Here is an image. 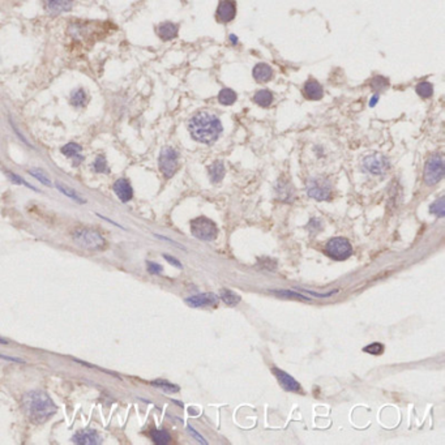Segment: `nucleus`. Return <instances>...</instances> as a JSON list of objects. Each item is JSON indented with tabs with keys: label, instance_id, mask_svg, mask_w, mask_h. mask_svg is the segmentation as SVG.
Masks as SVG:
<instances>
[{
	"label": "nucleus",
	"instance_id": "obj_6",
	"mask_svg": "<svg viewBox=\"0 0 445 445\" xmlns=\"http://www.w3.org/2000/svg\"><path fill=\"white\" fill-rule=\"evenodd\" d=\"M444 176V161L440 154L431 155L425 166V182L427 185H435Z\"/></svg>",
	"mask_w": 445,
	"mask_h": 445
},
{
	"label": "nucleus",
	"instance_id": "obj_3",
	"mask_svg": "<svg viewBox=\"0 0 445 445\" xmlns=\"http://www.w3.org/2000/svg\"><path fill=\"white\" fill-rule=\"evenodd\" d=\"M72 239L77 246L89 251H98L106 246L105 238L93 228H77L72 232Z\"/></svg>",
	"mask_w": 445,
	"mask_h": 445
},
{
	"label": "nucleus",
	"instance_id": "obj_8",
	"mask_svg": "<svg viewBox=\"0 0 445 445\" xmlns=\"http://www.w3.org/2000/svg\"><path fill=\"white\" fill-rule=\"evenodd\" d=\"M307 194L317 201H325L331 199L332 184L326 178L311 179L307 185Z\"/></svg>",
	"mask_w": 445,
	"mask_h": 445
},
{
	"label": "nucleus",
	"instance_id": "obj_2",
	"mask_svg": "<svg viewBox=\"0 0 445 445\" xmlns=\"http://www.w3.org/2000/svg\"><path fill=\"white\" fill-rule=\"evenodd\" d=\"M22 407L33 423H44L56 413V405L42 390H32L22 397Z\"/></svg>",
	"mask_w": 445,
	"mask_h": 445
},
{
	"label": "nucleus",
	"instance_id": "obj_41",
	"mask_svg": "<svg viewBox=\"0 0 445 445\" xmlns=\"http://www.w3.org/2000/svg\"><path fill=\"white\" fill-rule=\"evenodd\" d=\"M0 359H4V360H9V362H17V363H24V360L18 359V358H13V357H6V355L0 354Z\"/></svg>",
	"mask_w": 445,
	"mask_h": 445
},
{
	"label": "nucleus",
	"instance_id": "obj_32",
	"mask_svg": "<svg viewBox=\"0 0 445 445\" xmlns=\"http://www.w3.org/2000/svg\"><path fill=\"white\" fill-rule=\"evenodd\" d=\"M388 85H389V82H388V80L383 76H376L371 82V88L375 91L385 90V89L388 88Z\"/></svg>",
	"mask_w": 445,
	"mask_h": 445
},
{
	"label": "nucleus",
	"instance_id": "obj_39",
	"mask_svg": "<svg viewBox=\"0 0 445 445\" xmlns=\"http://www.w3.org/2000/svg\"><path fill=\"white\" fill-rule=\"evenodd\" d=\"M187 430H188V432H190V434H191V435H192V436H194V437H195V439H196V440H197V441H199V442H200V444H208V441H206V440H205V439H204V437H202V436H201V435H200V434H199V432H197V431H195V430H194V428L191 427V426H188V427H187Z\"/></svg>",
	"mask_w": 445,
	"mask_h": 445
},
{
	"label": "nucleus",
	"instance_id": "obj_38",
	"mask_svg": "<svg viewBox=\"0 0 445 445\" xmlns=\"http://www.w3.org/2000/svg\"><path fill=\"white\" fill-rule=\"evenodd\" d=\"M147 268L150 274H161L162 270H163L162 265H159L157 263H153V261H147Z\"/></svg>",
	"mask_w": 445,
	"mask_h": 445
},
{
	"label": "nucleus",
	"instance_id": "obj_37",
	"mask_svg": "<svg viewBox=\"0 0 445 445\" xmlns=\"http://www.w3.org/2000/svg\"><path fill=\"white\" fill-rule=\"evenodd\" d=\"M363 352L368 353V354H371V355H380L381 353H384V346H383V343L373 342V343H371V345L366 346V347L363 348Z\"/></svg>",
	"mask_w": 445,
	"mask_h": 445
},
{
	"label": "nucleus",
	"instance_id": "obj_20",
	"mask_svg": "<svg viewBox=\"0 0 445 445\" xmlns=\"http://www.w3.org/2000/svg\"><path fill=\"white\" fill-rule=\"evenodd\" d=\"M275 192H277V196L282 201H290L291 197H293V188L287 182H279L277 183V187H275Z\"/></svg>",
	"mask_w": 445,
	"mask_h": 445
},
{
	"label": "nucleus",
	"instance_id": "obj_13",
	"mask_svg": "<svg viewBox=\"0 0 445 445\" xmlns=\"http://www.w3.org/2000/svg\"><path fill=\"white\" fill-rule=\"evenodd\" d=\"M237 15V7L232 0H222L217 11L218 20L222 22H230Z\"/></svg>",
	"mask_w": 445,
	"mask_h": 445
},
{
	"label": "nucleus",
	"instance_id": "obj_33",
	"mask_svg": "<svg viewBox=\"0 0 445 445\" xmlns=\"http://www.w3.org/2000/svg\"><path fill=\"white\" fill-rule=\"evenodd\" d=\"M4 173H6V175L8 176L9 178V180H11V182H13V183H16V184H20V185H25V187H28V188H30V190H33V191H35V192H38V190H37V188L35 187H33V185H30L29 183L28 182H25V180H24L22 178H20V176L18 175H16L15 173H11V171H8V170H4Z\"/></svg>",
	"mask_w": 445,
	"mask_h": 445
},
{
	"label": "nucleus",
	"instance_id": "obj_34",
	"mask_svg": "<svg viewBox=\"0 0 445 445\" xmlns=\"http://www.w3.org/2000/svg\"><path fill=\"white\" fill-rule=\"evenodd\" d=\"M308 231L311 232L312 235L317 234V232L322 231V228H324V225H322V221L319 220V218H312V220L308 222L307 225Z\"/></svg>",
	"mask_w": 445,
	"mask_h": 445
},
{
	"label": "nucleus",
	"instance_id": "obj_44",
	"mask_svg": "<svg viewBox=\"0 0 445 445\" xmlns=\"http://www.w3.org/2000/svg\"><path fill=\"white\" fill-rule=\"evenodd\" d=\"M0 343H3V345H7V343H8V341L4 340V338H2V337H0Z\"/></svg>",
	"mask_w": 445,
	"mask_h": 445
},
{
	"label": "nucleus",
	"instance_id": "obj_10",
	"mask_svg": "<svg viewBox=\"0 0 445 445\" xmlns=\"http://www.w3.org/2000/svg\"><path fill=\"white\" fill-rule=\"evenodd\" d=\"M190 307H206V306H214L220 302V296L216 295L214 293H202L197 294V295H192L185 298L184 300Z\"/></svg>",
	"mask_w": 445,
	"mask_h": 445
},
{
	"label": "nucleus",
	"instance_id": "obj_11",
	"mask_svg": "<svg viewBox=\"0 0 445 445\" xmlns=\"http://www.w3.org/2000/svg\"><path fill=\"white\" fill-rule=\"evenodd\" d=\"M72 441L79 445H98L102 442L100 434L96 430L85 428V430L77 431L72 437Z\"/></svg>",
	"mask_w": 445,
	"mask_h": 445
},
{
	"label": "nucleus",
	"instance_id": "obj_5",
	"mask_svg": "<svg viewBox=\"0 0 445 445\" xmlns=\"http://www.w3.org/2000/svg\"><path fill=\"white\" fill-rule=\"evenodd\" d=\"M325 253L331 259L336 261H343L347 260L353 253V247L347 239L345 238H333V239L328 240V243L325 244Z\"/></svg>",
	"mask_w": 445,
	"mask_h": 445
},
{
	"label": "nucleus",
	"instance_id": "obj_43",
	"mask_svg": "<svg viewBox=\"0 0 445 445\" xmlns=\"http://www.w3.org/2000/svg\"><path fill=\"white\" fill-rule=\"evenodd\" d=\"M230 39H231V42H232V43H234V44H237V43H238V38H237V37H235V35H232V34L230 35Z\"/></svg>",
	"mask_w": 445,
	"mask_h": 445
},
{
	"label": "nucleus",
	"instance_id": "obj_35",
	"mask_svg": "<svg viewBox=\"0 0 445 445\" xmlns=\"http://www.w3.org/2000/svg\"><path fill=\"white\" fill-rule=\"evenodd\" d=\"M273 293H275L277 295H279V296H284V298L300 299V300H306V302H308V300H310V298H308V296H305L299 293H294V291H290V290H279V291H273Z\"/></svg>",
	"mask_w": 445,
	"mask_h": 445
},
{
	"label": "nucleus",
	"instance_id": "obj_7",
	"mask_svg": "<svg viewBox=\"0 0 445 445\" xmlns=\"http://www.w3.org/2000/svg\"><path fill=\"white\" fill-rule=\"evenodd\" d=\"M178 159L179 154L175 149L170 147H166L161 150V154H159L158 165L159 170L163 174L165 178L170 179L173 178L174 174L178 171Z\"/></svg>",
	"mask_w": 445,
	"mask_h": 445
},
{
	"label": "nucleus",
	"instance_id": "obj_14",
	"mask_svg": "<svg viewBox=\"0 0 445 445\" xmlns=\"http://www.w3.org/2000/svg\"><path fill=\"white\" fill-rule=\"evenodd\" d=\"M114 192L122 202L131 201L133 197V190L127 179H119L114 184Z\"/></svg>",
	"mask_w": 445,
	"mask_h": 445
},
{
	"label": "nucleus",
	"instance_id": "obj_12",
	"mask_svg": "<svg viewBox=\"0 0 445 445\" xmlns=\"http://www.w3.org/2000/svg\"><path fill=\"white\" fill-rule=\"evenodd\" d=\"M272 371L285 390H289V392H300V390H302L300 384H299L293 376L289 375L287 372L282 371V369H278V368H273Z\"/></svg>",
	"mask_w": 445,
	"mask_h": 445
},
{
	"label": "nucleus",
	"instance_id": "obj_31",
	"mask_svg": "<svg viewBox=\"0 0 445 445\" xmlns=\"http://www.w3.org/2000/svg\"><path fill=\"white\" fill-rule=\"evenodd\" d=\"M415 90L422 98H430L431 96H432V93H434V88H432V85L427 81L419 82L418 85H416Z\"/></svg>",
	"mask_w": 445,
	"mask_h": 445
},
{
	"label": "nucleus",
	"instance_id": "obj_28",
	"mask_svg": "<svg viewBox=\"0 0 445 445\" xmlns=\"http://www.w3.org/2000/svg\"><path fill=\"white\" fill-rule=\"evenodd\" d=\"M430 212L437 217L442 218L445 216V199L444 197H440L436 201L432 202L430 206Z\"/></svg>",
	"mask_w": 445,
	"mask_h": 445
},
{
	"label": "nucleus",
	"instance_id": "obj_24",
	"mask_svg": "<svg viewBox=\"0 0 445 445\" xmlns=\"http://www.w3.org/2000/svg\"><path fill=\"white\" fill-rule=\"evenodd\" d=\"M150 436H152L153 441L158 445H166L170 442L171 436L170 434L165 430H153L150 432Z\"/></svg>",
	"mask_w": 445,
	"mask_h": 445
},
{
	"label": "nucleus",
	"instance_id": "obj_19",
	"mask_svg": "<svg viewBox=\"0 0 445 445\" xmlns=\"http://www.w3.org/2000/svg\"><path fill=\"white\" fill-rule=\"evenodd\" d=\"M208 173L209 178H210V182L213 184L220 183L223 179V176H225V166H223V163L221 161H216L212 166H209Z\"/></svg>",
	"mask_w": 445,
	"mask_h": 445
},
{
	"label": "nucleus",
	"instance_id": "obj_36",
	"mask_svg": "<svg viewBox=\"0 0 445 445\" xmlns=\"http://www.w3.org/2000/svg\"><path fill=\"white\" fill-rule=\"evenodd\" d=\"M93 169L94 171H97V173H102V174L109 173V166H107V162H106V159L103 158V157H97V158H96V161H94L93 163Z\"/></svg>",
	"mask_w": 445,
	"mask_h": 445
},
{
	"label": "nucleus",
	"instance_id": "obj_4",
	"mask_svg": "<svg viewBox=\"0 0 445 445\" xmlns=\"http://www.w3.org/2000/svg\"><path fill=\"white\" fill-rule=\"evenodd\" d=\"M191 232L195 238L204 242L214 240L218 235L217 225L206 217H199L191 221Z\"/></svg>",
	"mask_w": 445,
	"mask_h": 445
},
{
	"label": "nucleus",
	"instance_id": "obj_1",
	"mask_svg": "<svg viewBox=\"0 0 445 445\" xmlns=\"http://www.w3.org/2000/svg\"><path fill=\"white\" fill-rule=\"evenodd\" d=\"M188 129L194 140L201 144H212L222 133V123L217 115L200 111L191 118Z\"/></svg>",
	"mask_w": 445,
	"mask_h": 445
},
{
	"label": "nucleus",
	"instance_id": "obj_26",
	"mask_svg": "<svg viewBox=\"0 0 445 445\" xmlns=\"http://www.w3.org/2000/svg\"><path fill=\"white\" fill-rule=\"evenodd\" d=\"M218 101L225 106L232 105L237 101V93L234 90H231V89H222L220 91V94H218Z\"/></svg>",
	"mask_w": 445,
	"mask_h": 445
},
{
	"label": "nucleus",
	"instance_id": "obj_18",
	"mask_svg": "<svg viewBox=\"0 0 445 445\" xmlns=\"http://www.w3.org/2000/svg\"><path fill=\"white\" fill-rule=\"evenodd\" d=\"M305 94L310 100L317 101L321 100L324 91H322V86L320 85L316 80H308L305 85Z\"/></svg>",
	"mask_w": 445,
	"mask_h": 445
},
{
	"label": "nucleus",
	"instance_id": "obj_42",
	"mask_svg": "<svg viewBox=\"0 0 445 445\" xmlns=\"http://www.w3.org/2000/svg\"><path fill=\"white\" fill-rule=\"evenodd\" d=\"M378 101H379V96L378 94H375V96L371 98V101H369V106H371V107H373V106L378 103Z\"/></svg>",
	"mask_w": 445,
	"mask_h": 445
},
{
	"label": "nucleus",
	"instance_id": "obj_30",
	"mask_svg": "<svg viewBox=\"0 0 445 445\" xmlns=\"http://www.w3.org/2000/svg\"><path fill=\"white\" fill-rule=\"evenodd\" d=\"M152 385H154L155 388H159V389L165 390L167 393H176L179 392V387L175 384H171L166 380H154L152 381Z\"/></svg>",
	"mask_w": 445,
	"mask_h": 445
},
{
	"label": "nucleus",
	"instance_id": "obj_17",
	"mask_svg": "<svg viewBox=\"0 0 445 445\" xmlns=\"http://www.w3.org/2000/svg\"><path fill=\"white\" fill-rule=\"evenodd\" d=\"M178 30L179 28L176 24L163 22L158 27L157 33H158L159 38L163 39V41H171V39H174L178 35Z\"/></svg>",
	"mask_w": 445,
	"mask_h": 445
},
{
	"label": "nucleus",
	"instance_id": "obj_23",
	"mask_svg": "<svg viewBox=\"0 0 445 445\" xmlns=\"http://www.w3.org/2000/svg\"><path fill=\"white\" fill-rule=\"evenodd\" d=\"M253 100L261 107H269L273 102V94L269 90H267V89H263V90H259L255 94Z\"/></svg>",
	"mask_w": 445,
	"mask_h": 445
},
{
	"label": "nucleus",
	"instance_id": "obj_15",
	"mask_svg": "<svg viewBox=\"0 0 445 445\" xmlns=\"http://www.w3.org/2000/svg\"><path fill=\"white\" fill-rule=\"evenodd\" d=\"M46 9L53 15L68 12L74 7V0H44Z\"/></svg>",
	"mask_w": 445,
	"mask_h": 445
},
{
	"label": "nucleus",
	"instance_id": "obj_22",
	"mask_svg": "<svg viewBox=\"0 0 445 445\" xmlns=\"http://www.w3.org/2000/svg\"><path fill=\"white\" fill-rule=\"evenodd\" d=\"M220 299H222V302L225 303V305L230 306V307H234V306L239 305L240 300H242V298H240L238 294H235L234 291L231 290H228V289H222V290H221Z\"/></svg>",
	"mask_w": 445,
	"mask_h": 445
},
{
	"label": "nucleus",
	"instance_id": "obj_25",
	"mask_svg": "<svg viewBox=\"0 0 445 445\" xmlns=\"http://www.w3.org/2000/svg\"><path fill=\"white\" fill-rule=\"evenodd\" d=\"M81 150L82 148L76 143H68L67 145L62 148V153L68 158H79V157H81L80 155Z\"/></svg>",
	"mask_w": 445,
	"mask_h": 445
},
{
	"label": "nucleus",
	"instance_id": "obj_16",
	"mask_svg": "<svg viewBox=\"0 0 445 445\" xmlns=\"http://www.w3.org/2000/svg\"><path fill=\"white\" fill-rule=\"evenodd\" d=\"M252 74H253V79L257 82H268L272 80L273 69L270 65L265 64V63H260V64L255 65Z\"/></svg>",
	"mask_w": 445,
	"mask_h": 445
},
{
	"label": "nucleus",
	"instance_id": "obj_27",
	"mask_svg": "<svg viewBox=\"0 0 445 445\" xmlns=\"http://www.w3.org/2000/svg\"><path fill=\"white\" fill-rule=\"evenodd\" d=\"M86 102V93L84 89H77L71 94V105L75 107H82Z\"/></svg>",
	"mask_w": 445,
	"mask_h": 445
},
{
	"label": "nucleus",
	"instance_id": "obj_40",
	"mask_svg": "<svg viewBox=\"0 0 445 445\" xmlns=\"http://www.w3.org/2000/svg\"><path fill=\"white\" fill-rule=\"evenodd\" d=\"M163 259H165V260L169 261V263H170L171 265H174V267L182 268V263H180V261H179L178 259L173 257V256H170V255H163Z\"/></svg>",
	"mask_w": 445,
	"mask_h": 445
},
{
	"label": "nucleus",
	"instance_id": "obj_21",
	"mask_svg": "<svg viewBox=\"0 0 445 445\" xmlns=\"http://www.w3.org/2000/svg\"><path fill=\"white\" fill-rule=\"evenodd\" d=\"M55 185H56V188H58V190L60 191V192H62L63 195H64V196L69 197V199H72V200H74V201L79 202V204H85V202H86V200L82 199V197L80 196L79 194H77V192L74 190V188L68 187V185L63 184V183H60V182H56Z\"/></svg>",
	"mask_w": 445,
	"mask_h": 445
},
{
	"label": "nucleus",
	"instance_id": "obj_29",
	"mask_svg": "<svg viewBox=\"0 0 445 445\" xmlns=\"http://www.w3.org/2000/svg\"><path fill=\"white\" fill-rule=\"evenodd\" d=\"M28 173H29L33 178L37 179L38 182H41L43 185H47V187H51V185H53L49 175H47L46 173H43V170H41V169H32V170H29Z\"/></svg>",
	"mask_w": 445,
	"mask_h": 445
},
{
	"label": "nucleus",
	"instance_id": "obj_9",
	"mask_svg": "<svg viewBox=\"0 0 445 445\" xmlns=\"http://www.w3.org/2000/svg\"><path fill=\"white\" fill-rule=\"evenodd\" d=\"M389 161L385 155L380 154V153H373L371 155H367L363 159V167L364 170L368 171L372 175H383L389 169Z\"/></svg>",
	"mask_w": 445,
	"mask_h": 445
}]
</instances>
